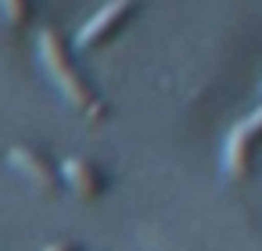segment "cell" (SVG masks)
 Here are the masks:
<instances>
[{"instance_id": "cell-5", "label": "cell", "mask_w": 262, "mask_h": 251, "mask_svg": "<svg viewBox=\"0 0 262 251\" xmlns=\"http://www.w3.org/2000/svg\"><path fill=\"white\" fill-rule=\"evenodd\" d=\"M58 172H61V183L72 187L79 197H101L104 187H108L104 172H101L94 162H86V158H65V162L58 165Z\"/></svg>"}, {"instance_id": "cell-2", "label": "cell", "mask_w": 262, "mask_h": 251, "mask_svg": "<svg viewBox=\"0 0 262 251\" xmlns=\"http://www.w3.org/2000/svg\"><path fill=\"white\" fill-rule=\"evenodd\" d=\"M262 140V104L241 119L223 140V172L230 179H248L255 169V144Z\"/></svg>"}, {"instance_id": "cell-1", "label": "cell", "mask_w": 262, "mask_h": 251, "mask_svg": "<svg viewBox=\"0 0 262 251\" xmlns=\"http://www.w3.org/2000/svg\"><path fill=\"white\" fill-rule=\"evenodd\" d=\"M36 51H40V61H43V69H47V76H51L54 86L61 90V97H65L76 111H83L90 122H104V119H108V104L94 94V86L86 83V76L76 69V61H72L65 40H61L54 29H40Z\"/></svg>"}, {"instance_id": "cell-4", "label": "cell", "mask_w": 262, "mask_h": 251, "mask_svg": "<svg viewBox=\"0 0 262 251\" xmlns=\"http://www.w3.org/2000/svg\"><path fill=\"white\" fill-rule=\"evenodd\" d=\"M8 162H11L33 187H40V190H58V187H61L58 165H54L43 151H36V147H29V144H15V147L8 151Z\"/></svg>"}, {"instance_id": "cell-7", "label": "cell", "mask_w": 262, "mask_h": 251, "mask_svg": "<svg viewBox=\"0 0 262 251\" xmlns=\"http://www.w3.org/2000/svg\"><path fill=\"white\" fill-rule=\"evenodd\" d=\"M43 251H83L76 240H54V244H47Z\"/></svg>"}, {"instance_id": "cell-6", "label": "cell", "mask_w": 262, "mask_h": 251, "mask_svg": "<svg viewBox=\"0 0 262 251\" xmlns=\"http://www.w3.org/2000/svg\"><path fill=\"white\" fill-rule=\"evenodd\" d=\"M0 15H4L11 26H29V18H33V4L29 0H0Z\"/></svg>"}, {"instance_id": "cell-3", "label": "cell", "mask_w": 262, "mask_h": 251, "mask_svg": "<svg viewBox=\"0 0 262 251\" xmlns=\"http://www.w3.org/2000/svg\"><path fill=\"white\" fill-rule=\"evenodd\" d=\"M137 8H140V0H108V4H104L94 18H86V22H83V29H79V36H76V43H79L83 51H94V47L112 43V40L122 33V26L137 15Z\"/></svg>"}]
</instances>
